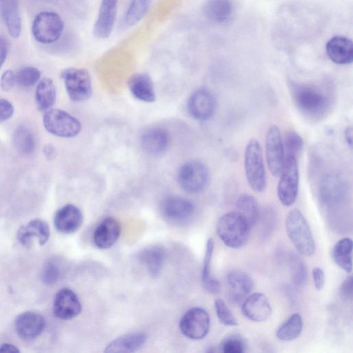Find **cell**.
I'll return each instance as SVG.
<instances>
[{
  "mask_svg": "<svg viewBox=\"0 0 353 353\" xmlns=\"http://www.w3.org/2000/svg\"><path fill=\"white\" fill-rule=\"evenodd\" d=\"M216 107L214 95L208 90L201 88L195 90L188 101V110L195 119L205 121L213 115Z\"/></svg>",
  "mask_w": 353,
  "mask_h": 353,
  "instance_id": "7c38bea8",
  "label": "cell"
},
{
  "mask_svg": "<svg viewBox=\"0 0 353 353\" xmlns=\"http://www.w3.org/2000/svg\"><path fill=\"white\" fill-rule=\"evenodd\" d=\"M267 164L272 176L278 177L285 160V151L280 130L276 125H271L265 137Z\"/></svg>",
  "mask_w": 353,
  "mask_h": 353,
  "instance_id": "8fae6325",
  "label": "cell"
},
{
  "mask_svg": "<svg viewBox=\"0 0 353 353\" xmlns=\"http://www.w3.org/2000/svg\"><path fill=\"white\" fill-rule=\"evenodd\" d=\"M283 144L285 156H292L298 159L303 148L301 137L294 131H288L284 136Z\"/></svg>",
  "mask_w": 353,
  "mask_h": 353,
  "instance_id": "74e56055",
  "label": "cell"
},
{
  "mask_svg": "<svg viewBox=\"0 0 353 353\" xmlns=\"http://www.w3.org/2000/svg\"><path fill=\"white\" fill-rule=\"evenodd\" d=\"M214 308L219 321L226 326H236L238 322L225 303L221 299L214 301Z\"/></svg>",
  "mask_w": 353,
  "mask_h": 353,
  "instance_id": "60d3db41",
  "label": "cell"
},
{
  "mask_svg": "<svg viewBox=\"0 0 353 353\" xmlns=\"http://www.w3.org/2000/svg\"><path fill=\"white\" fill-rule=\"evenodd\" d=\"M209 172L207 167L199 161H190L183 164L178 173L180 186L187 192L198 193L208 184Z\"/></svg>",
  "mask_w": 353,
  "mask_h": 353,
  "instance_id": "9c48e42d",
  "label": "cell"
},
{
  "mask_svg": "<svg viewBox=\"0 0 353 353\" xmlns=\"http://www.w3.org/2000/svg\"><path fill=\"white\" fill-rule=\"evenodd\" d=\"M345 192V184L342 177L330 172L321 179L319 192L321 200L326 204L335 203L341 201Z\"/></svg>",
  "mask_w": 353,
  "mask_h": 353,
  "instance_id": "ffe728a7",
  "label": "cell"
},
{
  "mask_svg": "<svg viewBox=\"0 0 353 353\" xmlns=\"http://www.w3.org/2000/svg\"><path fill=\"white\" fill-rule=\"evenodd\" d=\"M67 93L73 101H83L92 95V82L88 71L83 68H69L61 72Z\"/></svg>",
  "mask_w": 353,
  "mask_h": 353,
  "instance_id": "ba28073f",
  "label": "cell"
},
{
  "mask_svg": "<svg viewBox=\"0 0 353 353\" xmlns=\"http://www.w3.org/2000/svg\"><path fill=\"white\" fill-rule=\"evenodd\" d=\"M59 277V270L53 262H47L41 272V280L46 285L55 283Z\"/></svg>",
  "mask_w": 353,
  "mask_h": 353,
  "instance_id": "b9f144b4",
  "label": "cell"
},
{
  "mask_svg": "<svg viewBox=\"0 0 353 353\" xmlns=\"http://www.w3.org/2000/svg\"><path fill=\"white\" fill-rule=\"evenodd\" d=\"M152 0H131L121 22L128 28L137 23L147 12Z\"/></svg>",
  "mask_w": 353,
  "mask_h": 353,
  "instance_id": "d6a6232c",
  "label": "cell"
},
{
  "mask_svg": "<svg viewBox=\"0 0 353 353\" xmlns=\"http://www.w3.org/2000/svg\"><path fill=\"white\" fill-rule=\"evenodd\" d=\"M271 306L267 297L262 293H253L248 295L241 305L243 315L255 322L267 320L271 314Z\"/></svg>",
  "mask_w": 353,
  "mask_h": 353,
  "instance_id": "ac0fdd59",
  "label": "cell"
},
{
  "mask_svg": "<svg viewBox=\"0 0 353 353\" xmlns=\"http://www.w3.org/2000/svg\"><path fill=\"white\" fill-rule=\"evenodd\" d=\"M170 137L167 130L161 128H152L146 130L141 137L143 150L152 154H159L169 147Z\"/></svg>",
  "mask_w": 353,
  "mask_h": 353,
  "instance_id": "cb8c5ba5",
  "label": "cell"
},
{
  "mask_svg": "<svg viewBox=\"0 0 353 353\" xmlns=\"http://www.w3.org/2000/svg\"><path fill=\"white\" fill-rule=\"evenodd\" d=\"M120 232L119 223L112 217H107L96 228L93 234L94 243L99 249H108L117 241Z\"/></svg>",
  "mask_w": 353,
  "mask_h": 353,
  "instance_id": "7402d4cb",
  "label": "cell"
},
{
  "mask_svg": "<svg viewBox=\"0 0 353 353\" xmlns=\"http://www.w3.org/2000/svg\"><path fill=\"white\" fill-rule=\"evenodd\" d=\"M63 27V21L57 13L43 11L35 16L32 22V33L38 42L52 43L60 38Z\"/></svg>",
  "mask_w": 353,
  "mask_h": 353,
  "instance_id": "8992f818",
  "label": "cell"
},
{
  "mask_svg": "<svg viewBox=\"0 0 353 353\" xmlns=\"http://www.w3.org/2000/svg\"><path fill=\"white\" fill-rule=\"evenodd\" d=\"M161 210L163 216L168 220L176 223H183L192 217L194 205L185 198L170 196L163 201Z\"/></svg>",
  "mask_w": 353,
  "mask_h": 353,
  "instance_id": "5bb4252c",
  "label": "cell"
},
{
  "mask_svg": "<svg viewBox=\"0 0 353 353\" xmlns=\"http://www.w3.org/2000/svg\"><path fill=\"white\" fill-rule=\"evenodd\" d=\"M0 352H19L18 348L12 344L3 343L0 345Z\"/></svg>",
  "mask_w": 353,
  "mask_h": 353,
  "instance_id": "c3c4849f",
  "label": "cell"
},
{
  "mask_svg": "<svg viewBox=\"0 0 353 353\" xmlns=\"http://www.w3.org/2000/svg\"><path fill=\"white\" fill-rule=\"evenodd\" d=\"M244 168L250 188L256 192H263L266 187L267 177L262 150L260 143L255 139H250L246 145Z\"/></svg>",
  "mask_w": 353,
  "mask_h": 353,
  "instance_id": "3957f363",
  "label": "cell"
},
{
  "mask_svg": "<svg viewBox=\"0 0 353 353\" xmlns=\"http://www.w3.org/2000/svg\"><path fill=\"white\" fill-rule=\"evenodd\" d=\"M83 220V216L80 209L72 204H68L57 211L54 224L59 232L71 234L80 228Z\"/></svg>",
  "mask_w": 353,
  "mask_h": 353,
  "instance_id": "d6986e66",
  "label": "cell"
},
{
  "mask_svg": "<svg viewBox=\"0 0 353 353\" xmlns=\"http://www.w3.org/2000/svg\"><path fill=\"white\" fill-rule=\"evenodd\" d=\"M43 125L50 134L63 138H71L81 131L79 121L65 111L52 109L43 118Z\"/></svg>",
  "mask_w": 353,
  "mask_h": 353,
  "instance_id": "52a82bcc",
  "label": "cell"
},
{
  "mask_svg": "<svg viewBox=\"0 0 353 353\" xmlns=\"http://www.w3.org/2000/svg\"><path fill=\"white\" fill-rule=\"evenodd\" d=\"M15 329L18 335L23 340L30 341L36 339L45 327V319L34 312H25L15 319Z\"/></svg>",
  "mask_w": 353,
  "mask_h": 353,
  "instance_id": "e0dca14e",
  "label": "cell"
},
{
  "mask_svg": "<svg viewBox=\"0 0 353 353\" xmlns=\"http://www.w3.org/2000/svg\"><path fill=\"white\" fill-rule=\"evenodd\" d=\"M277 185V195L284 206H290L296 201L299 182L297 158L285 156Z\"/></svg>",
  "mask_w": 353,
  "mask_h": 353,
  "instance_id": "5b68a950",
  "label": "cell"
},
{
  "mask_svg": "<svg viewBox=\"0 0 353 353\" xmlns=\"http://www.w3.org/2000/svg\"><path fill=\"white\" fill-rule=\"evenodd\" d=\"M237 212L248 221L251 227L254 226L259 216V208L256 199L250 194L241 195L236 201Z\"/></svg>",
  "mask_w": 353,
  "mask_h": 353,
  "instance_id": "d590c367",
  "label": "cell"
},
{
  "mask_svg": "<svg viewBox=\"0 0 353 353\" xmlns=\"http://www.w3.org/2000/svg\"><path fill=\"white\" fill-rule=\"evenodd\" d=\"M2 0H0V1H1Z\"/></svg>",
  "mask_w": 353,
  "mask_h": 353,
  "instance_id": "f907efd6",
  "label": "cell"
},
{
  "mask_svg": "<svg viewBox=\"0 0 353 353\" xmlns=\"http://www.w3.org/2000/svg\"><path fill=\"white\" fill-rule=\"evenodd\" d=\"M292 98L298 109L310 117H317L324 113L329 105V99L325 93L318 88L309 85L294 86Z\"/></svg>",
  "mask_w": 353,
  "mask_h": 353,
  "instance_id": "277c9868",
  "label": "cell"
},
{
  "mask_svg": "<svg viewBox=\"0 0 353 353\" xmlns=\"http://www.w3.org/2000/svg\"><path fill=\"white\" fill-rule=\"evenodd\" d=\"M340 293L342 297L351 299L352 297V277L349 276L345 279L340 288Z\"/></svg>",
  "mask_w": 353,
  "mask_h": 353,
  "instance_id": "bcb514c9",
  "label": "cell"
},
{
  "mask_svg": "<svg viewBox=\"0 0 353 353\" xmlns=\"http://www.w3.org/2000/svg\"><path fill=\"white\" fill-rule=\"evenodd\" d=\"M345 138L347 145L352 148V129L351 126L346 128L345 131Z\"/></svg>",
  "mask_w": 353,
  "mask_h": 353,
  "instance_id": "681fc988",
  "label": "cell"
},
{
  "mask_svg": "<svg viewBox=\"0 0 353 353\" xmlns=\"http://www.w3.org/2000/svg\"><path fill=\"white\" fill-rule=\"evenodd\" d=\"M210 327L208 313L202 307H194L188 310L179 323L181 333L186 337L199 340L204 338Z\"/></svg>",
  "mask_w": 353,
  "mask_h": 353,
  "instance_id": "30bf717a",
  "label": "cell"
},
{
  "mask_svg": "<svg viewBox=\"0 0 353 353\" xmlns=\"http://www.w3.org/2000/svg\"><path fill=\"white\" fill-rule=\"evenodd\" d=\"M50 228L48 223L41 219H34L21 226L17 231V237L19 243L28 246L31 239L36 237L40 245H44L50 238Z\"/></svg>",
  "mask_w": 353,
  "mask_h": 353,
  "instance_id": "603a6c76",
  "label": "cell"
},
{
  "mask_svg": "<svg viewBox=\"0 0 353 353\" xmlns=\"http://www.w3.org/2000/svg\"><path fill=\"white\" fill-rule=\"evenodd\" d=\"M12 140L17 150L23 155L31 154L35 148V140L32 131L25 125L17 127L13 133Z\"/></svg>",
  "mask_w": 353,
  "mask_h": 353,
  "instance_id": "e575fe53",
  "label": "cell"
},
{
  "mask_svg": "<svg viewBox=\"0 0 353 353\" xmlns=\"http://www.w3.org/2000/svg\"><path fill=\"white\" fill-rule=\"evenodd\" d=\"M328 58L334 63L346 65L353 60V43L343 36H334L330 38L325 45Z\"/></svg>",
  "mask_w": 353,
  "mask_h": 353,
  "instance_id": "44dd1931",
  "label": "cell"
},
{
  "mask_svg": "<svg viewBox=\"0 0 353 353\" xmlns=\"http://www.w3.org/2000/svg\"><path fill=\"white\" fill-rule=\"evenodd\" d=\"M15 83V73L12 70H6L1 77L0 86L3 91L10 90Z\"/></svg>",
  "mask_w": 353,
  "mask_h": 353,
  "instance_id": "7bdbcfd3",
  "label": "cell"
},
{
  "mask_svg": "<svg viewBox=\"0 0 353 353\" xmlns=\"http://www.w3.org/2000/svg\"><path fill=\"white\" fill-rule=\"evenodd\" d=\"M232 12L233 6L230 0H207L203 6L204 16L218 23L228 21Z\"/></svg>",
  "mask_w": 353,
  "mask_h": 353,
  "instance_id": "83f0119b",
  "label": "cell"
},
{
  "mask_svg": "<svg viewBox=\"0 0 353 353\" xmlns=\"http://www.w3.org/2000/svg\"><path fill=\"white\" fill-rule=\"evenodd\" d=\"M352 241L350 238L339 240L332 250V256L335 263L347 273L352 270Z\"/></svg>",
  "mask_w": 353,
  "mask_h": 353,
  "instance_id": "f546056e",
  "label": "cell"
},
{
  "mask_svg": "<svg viewBox=\"0 0 353 353\" xmlns=\"http://www.w3.org/2000/svg\"><path fill=\"white\" fill-rule=\"evenodd\" d=\"M251 228L246 219L241 213L230 212L219 219L216 231L225 245L237 249L246 244Z\"/></svg>",
  "mask_w": 353,
  "mask_h": 353,
  "instance_id": "6da1fadb",
  "label": "cell"
},
{
  "mask_svg": "<svg viewBox=\"0 0 353 353\" xmlns=\"http://www.w3.org/2000/svg\"><path fill=\"white\" fill-rule=\"evenodd\" d=\"M8 52V43L6 38L0 36V69L3 65Z\"/></svg>",
  "mask_w": 353,
  "mask_h": 353,
  "instance_id": "7dc6e473",
  "label": "cell"
},
{
  "mask_svg": "<svg viewBox=\"0 0 353 353\" xmlns=\"http://www.w3.org/2000/svg\"><path fill=\"white\" fill-rule=\"evenodd\" d=\"M128 87L134 97L144 102L155 100V92L150 77L145 73L133 74L128 80Z\"/></svg>",
  "mask_w": 353,
  "mask_h": 353,
  "instance_id": "4316f807",
  "label": "cell"
},
{
  "mask_svg": "<svg viewBox=\"0 0 353 353\" xmlns=\"http://www.w3.org/2000/svg\"><path fill=\"white\" fill-rule=\"evenodd\" d=\"M1 12L7 30L13 38H18L21 32V19L18 0H2Z\"/></svg>",
  "mask_w": 353,
  "mask_h": 353,
  "instance_id": "f1b7e54d",
  "label": "cell"
},
{
  "mask_svg": "<svg viewBox=\"0 0 353 353\" xmlns=\"http://www.w3.org/2000/svg\"><path fill=\"white\" fill-rule=\"evenodd\" d=\"M214 251V241L209 239L206 243L201 273L202 283L204 288L210 293L216 294L220 291L219 281L210 274V264Z\"/></svg>",
  "mask_w": 353,
  "mask_h": 353,
  "instance_id": "4dcf8cb0",
  "label": "cell"
},
{
  "mask_svg": "<svg viewBox=\"0 0 353 353\" xmlns=\"http://www.w3.org/2000/svg\"><path fill=\"white\" fill-rule=\"evenodd\" d=\"M312 278L314 285L317 290H321L325 283V275L323 270L320 268H315L312 270Z\"/></svg>",
  "mask_w": 353,
  "mask_h": 353,
  "instance_id": "f6af8a7d",
  "label": "cell"
},
{
  "mask_svg": "<svg viewBox=\"0 0 353 353\" xmlns=\"http://www.w3.org/2000/svg\"><path fill=\"white\" fill-rule=\"evenodd\" d=\"M118 0H101L93 27L95 37L105 39L112 33L117 12Z\"/></svg>",
  "mask_w": 353,
  "mask_h": 353,
  "instance_id": "9a60e30c",
  "label": "cell"
},
{
  "mask_svg": "<svg viewBox=\"0 0 353 353\" xmlns=\"http://www.w3.org/2000/svg\"><path fill=\"white\" fill-rule=\"evenodd\" d=\"M138 258L148 273L156 276L162 270L166 259V252L162 247L153 245L141 250Z\"/></svg>",
  "mask_w": 353,
  "mask_h": 353,
  "instance_id": "d4e9b609",
  "label": "cell"
},
{
  "mask_svg": "<svg viewBox=\"0 0 353 353\" xmlns=\"http://www.w3.org/2000/svg\"><path fill=\"white\" fill-rule=\"evenodd\" d=\"M245 348V340L238 334L225 337L219 346L220 351L223 353H243Z\"/></svg>",
  "mask_w": 353,
  "mask_h": 353,
  "instance_id": "ab89813d",
  "label": "cell"
},
{
  "mask_svg": "<svg viewBox=\"0 0 353 353\" xmlns=\"http://www.w3.org/2000/svg\"><path fill=\"white\" fill-rule=\"evenodd\" d=\"M81 311V302L74 291L63 288L57 292L53 303V313L56 317L69 320L78 316Z\"/></svg>",
  "mask_w": 353,
  "mask_h": 353,
  "instance_id": "4fadbf2b",
  "label": "cell"
},
{
  "mask_svg": "<svg viewBox=\"0 0 353 353\" xmlns=\"http://www.w3.org/2000/svg\"><path fill=\"white\" fill-rule=\"evenodd\" d=\"M147 341V336L142 332L125 334L108 344L105 352H134L142 347Z\"/></svg>",
  "mask_w": 353,
  "mask_h": 353,
  "instance_id": "484cf974",
  "label": "cell"
},
{
  "mask_svg": "<svg viewBox=\"0 0 353 353\" xmlns=\"http://www.w3.org/2000/svg\"><path fill=\"white\" fill-rule=\"evenodd\" d=\"M35 99L40 110H47L56 100V88L52 79L44 78L41 80L36 88Z\"/></svg>",
  "mask_w": 353,
  "mask_h": 353,
  "instance_id": "1f68e13d",
  "label": "cell"
},
{
  "mask_svg": "<svg viewBox=\"0 0 353 353\" xmlns=\"http://www.w3.org/2000/svg\"><path fill=\"white\" fill-rule=\"evenodd\" d=\"M228 297L231 303H241L252 292L254 283L252 279L246 272L234 270L227 275Z\"/></svg>",
  "mask_w": 353,
  "mask_h": 353,
  "instance_id": "2e32d148",
  "label": "cell"
},
{
  "mask_svg": "<svg viewBox=\"0 0 353 353\" xmlns=\"http://www.w3.org/2000/svg\"><path fill=\"white\" fill-rule=\"evenodd\" d=\"M302 330V317L299 313H294L278 328L276 336L281 341H292L299 336Z\"/></svg>",
  "mask_w": 353,
  "mask_h": 353,
  "instance_id": "836d02e7",
  "label": "cell"
},
{
  "mask_svg": "<svg viewBox=\"0 0 353 353\" xmlns=\"http://www.w3.org/2000/svg\"><path fill=\"white\" fill-rule=\"evenodd\" d=\"M289 266L293 283L298 286L304 285L307 280V268L302 259L295 254H291Z\"/></svg>",
  "mask_w": 353,
  "mask_h": 353,
  "instance_id": "8d00e7d4",
  "label": "cell"
},
{
  "mask_svg": "<svg viewBox=\"0 0 353 353\" xmlns=\"http://www.w3.org/2000/svg\"><path fill=\"white\" fill-rule=\"evenodd\" d=\"M285 226L287 234L296 250L304 256H311L316 250L310 225L301 212L292 210L286 216Z\"/></svg>",
  "mask_w": 353,
  "mask_h": 353,
  "instance_id": "7a4b0ae2",
  "label": "cell"
},
{
  "mask_svg": "<svg viewBox=\"0 0 353 353\" xmlns=\"http://www.w3.org/2000/svg\"><path fill=\"white\" fill-rule=\"evenodd\" d=\"M41 77L40 71L33 66H25L15 73V82L24 87H30L37 83Z\"/></svg>",
  "mask_w": 353,
  "mask_h": 353,
  "instance_id": "f35d334b",
  "label": "cell"
},
{
  "mask_svg": "<svg viewBox=\"0 0 353 353\" xmlns=\"http://www.w3.org/2000/svg\"><path fill=\"white\" fill-rule=\"evenodd\" d=\"M14 113V107L7 99H0V122L7 121Z\"/></svg>",
  "mask_w": 353,
  "mask_h": 353,
  "instance_id": "ee69618b",
  "label": "cell"
}]
</instances>
